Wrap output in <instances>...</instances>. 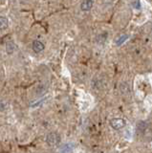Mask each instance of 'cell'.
<instances>
[{"mask_svg":"<svg viewBox=\"0 0 152 153\" xmlns=\"http://www.w3.org/2000/svg\"><path fill=\"white\" fill-rule=\"evenodd\" d=\"M46 142L51 146H56V145H59V143L60 142V136L56 132L50 133L48 134V136L46 137Z\"/></svg>","mask_w":152,"mask_h":153,"instance_id":"1","label":"cell"},{"mask_svg":"<svg viewBox=\"0 0 152 153\" xmlns=\"http://www.w3.org/2000/svg\"><path fill=\"white\" fill-rule=\"evenodd\" d=\"M110 126L112 128L119 130V129H122L125 126V121L121 118H114L110 121Z\"/></svg>","mask_w":152,"mask_h":153,"instance_id":"2","label":"cell"},{"mask_svg":"<svg viewBox=\"0 0 152 153\" xmlns=\"http://www.w3.org/2000/svg\"><path fill=\"white\" fill-rule=\"evenodd\" d=\"M93 0H83V1L80 3V9L82 10L84 12L90 11L93 7Z\"/></svg>","mask_w":152,"mask_h":153,"instance_id":"3","label":"cell"},{"mask_svg":"<svg viewBox=\"0 0 152 153\" xmlns=\"http://www.w3.org/2000/svg\"><path fill=\"white\" fill-rule=\"evenodd\" d=\"M33 50L36 53H40L44 50V44L39 40H35L33 42Z\"/></svg>","mask_w":152,"mask_h":153,"instance_id":"4","label":"cell"},{"mask_svg":"<svg viewBox=\"0 0 152 153\" xmlns=\"http://www.w3.org/2000/svg\"><path fill=\"white\" fill-rule=\"evenodd\" d=\"M9 26V20L8 18L5 17V16H1L0 17V28H1V30H5L7 29Z\"/></svg>","mask_w":152,"mask_h":153,"instance_id":"5","label":"cell"},{"mask_svg":"<svg viewBox=\"0 0 152 153\" xmlns=\"http://www.w3.org/2000/svg\"><path fill=\"white\" fill-rule=\"evenodd\" d=\"M15 49H16V45L13 44V42L7 43V45H6V51H7L8 54H13V53L15 52Z\"/></svg>","mask_w":152,"mask_h":153,"instance_id":"6","label":"cell"},{"mask_svg":"<svg viewBox=\"0 0 152 153\" xmlns=\"http://www.w3.org/2000/svg\"><path fill=\"white\" fill-rule=\"evenodd\" d=\"M127 38H128V36L127 35H122V36H119L117 39L115 40V42H116L117 45H121V44H122V43L127 39Z\"/></svg>","mask_w":152,"mask_h":153,"instance_id":"7","label":"cell"},{"mask_svg":"<svg viewBox=\"0 0 152 153\" xmlns=\"http://www.w3.org/2000/svg\"><path fill=\"white\" fill-rule=\"evenodd\" d=\"M106 39H107V33H102L97 36V41L99 43H104V41Z\"/></svg>","mask_w":152,"mask_h":153,"instance_id":"8","label":"cell"}]
</instances>
